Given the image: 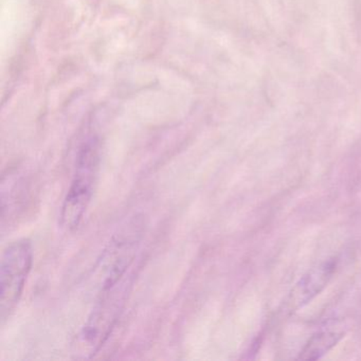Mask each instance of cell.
I'll return each instance as SVG.
<instances>
[{
    "label": "cell",
    "instance_id": "1",
    "mask_svg": "<svg viewBox=\"0 0 361 361\" xmlns=\"http://www.w3.org/2000/svg\"><path fill=\"white\" fill-rule=\"evenodd\" d=\"M100 169V149L96 139L82 145L75 160V172L61 211V224L73 231L81 223L92 202Z\"/></svg>",
    "mask_w": 361,
    "mask_h": 361
},
{
    "label": "cell",
    "instance_id": "2",
    "mask_svg": "<svg viewBox=\"0 0 361 361\" xmlns=\"http://www.w3.org/2000/svg\"><path fill=\"white\" fill-rule=\"evenodd\" d=\"M33 263L32 245L23 238L4 250L0 264V319L11 316L18 306Z\"/></svg>",
    "mask_w": 361,
    "mask_h": 361
},
{
    "label": "cell",
    "instance_id": "3",
    "mask_svg": "<svg viewBox=\"0 0 361 361\" xmlns=\"http://www.w3.org/2000/svg\"><path fill=\"white\" fill-rule=\"evenodd\" d=\"M128 284L130 282L126 278L118 284L100 291L96 306L81 334L84 343L92 348L94 352L102 345L111 334L126 301Z\"/></svg>",
    "mask_w": 361,
    "mask_h": 361
},
{
    "label": "cell",
    "instance_id": "4",
    "mask_svg": "<svg viewBox=\"0 0 361 361\" xmlns=\"http://www.w3.org/2000/svg\"><path fill=\"white\" fill-rule=\"evenodd\" d=\"M342 335L337 333H322L314 336L300 355L301 359H317L336 345Z\"/></svg>",
    "mask_w": 361,
    "mask_h": 361
},
{
    "label": "cell",
    "instance_id": "5",
    "mask_svg": "<svg viewBox=\"0 0 361 361\" xmlns=\"http://www.w3.org/2000/svg\"><path fill=\"white\" fill-rule=\"evenodd\" d=\"M329 276V266H324V267L320 268L318 272L306 276L295 288L298 302L307 301L312 295H317V293H319V290L324 286Z\"/></svg>",
    "mask_w": 361,
    "mask_h": 361
}]
</instances>
